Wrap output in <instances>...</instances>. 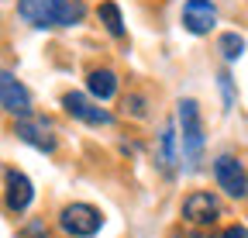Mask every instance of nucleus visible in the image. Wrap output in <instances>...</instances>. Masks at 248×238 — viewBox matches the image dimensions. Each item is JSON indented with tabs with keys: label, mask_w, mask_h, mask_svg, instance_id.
I'll return each mask as SVG.
<instances>
[{
	"label": "nucleus",
	"mask_w": 248,
	"mask_h": 238,
	"mask_svg": "<svg viewBox=\"0 0 248 238\" xmlns=\"http://www.w3.org/2000/svg\"><path fill=\"white\" fill-rule=\"evenodd\" d=\"M86 90H90L93 100H110L117 94V76L110 69H93L86 76Z\"/></svg>",
	"instance_id": "nucleus-11"
},
{
	"label": "nucleus",
	"mask_w": 248,
	"mask_h": 238,
	"mask_svg": "<svg viewBox=\"0 0 248 238\" xmlns=\"http://www.w3.org/2000/svg\"><path fill=\"white\" fill-rule=\"evenodd\" d=\"M4 193H7V211H14V214H21L24 207L31 204V197H35V190H31V180L24 173H17V169H4Z\"/></svg>",
	"instance_id": "nucleus-10"
},
{
	"label": "nucleus",
	"mask_w": 248,
	"mask_h": 238,
	"mask_svg": "<svg viewBox=\"0 0 248 238\" xmlns=\"http://www.w3.org/2000/svg\"><path fill=\"white\" fill-rule=\"evenodd\" d=\"M221 238H248V228H241V224H231V228H224V235Z\"/></svg>",
	"instance_id": "nucleus-16"
},
{
	"label": "nucleus",
	"mask_w": 248,
	"mask_h": 238,
	"mask_svg": "<svg viewBox=\"0 0 248 238\" xmlns=\"http://www.w3.org/2000/svg\"><path fill=\"white\" fill-rule=\"evenodd\" d=\"M179 131H183V156L193 169L200 166V156H203V125H200V107L197 100H179Z\"/></svg>",
	"instance_id": "nucleus-2"
},
{
	"label": "nucleus",
	"mask_w": 248,
	"mask_h": 238,
	"mask_svg": "<svg viewBox=\"0 0 248 238\" xmlns=\"http://www.w3.org/2000/svg\"><path fill=\"white\" fill-rule=\"evenodd\" d=\"M0 94H4V111L7 114H14V117H28L31 114V94L14 79L11 69H4V76H0Z\"/></svg>",
	"instance_id": "nucleus-9"
},
{
	"label": "nucleus",
	"mask_w": 248,
	"mask_h": 238,
	"mask_svg": "<svg viewBox=\"0 0 248 238\" xmlns=\"http://www.w3.org/2000/svg\"><path fill=\"white\" fill-rule=\"evenodd\" d=\"M221 52H224L228 63H238L241 52H245V38H241L238 32H224V35H221Z\"/></svg>",
	"instance_id": "nucleus-13"
},
{
	"label": "nucleus",
	"mask_w": 248,
	"mask_h": 238,
	"mask_svg": "<svg viewBox=\"0 0 248 238\" xmlns=\"http://www.w3.org/2000/svg\"><path fill=\"white\" fill-rule=\"evenodd\" d=\"M124 111H131L135 117H145V104H141V97H128V100H124Z\"/></svg>",
	"instance_id": "nucleus-15"
},
{
	"label": "nucleus",
	"mask_w": 248,
	"mask_h": 238,
	"mask_svg": "<svg viewBox=\"0 0 248 238\" xmlns=\"http://www.w3.org/2000/svg\"><path fill=\"white\" fill-rule=\"evenodd\" d=\"M214 176H217V183H221V190L228 197H245L248 193V176H245V166L234 159V156H217L214 162Z\"/></svg>",
	"instance_id": "nucleus-4"
},
{
	"label": "nucleus",
	"mask_w": 248,
	"mask_h": 238,
	"mask_svg": "<svg viewBox=\"0 0 248 238\" xmlns=\"http://www.w3.org/2000/svg\"><path fill=\"white\" fill-rule=\"evenodd\" d=\"M217 214H221V204H217V197H214V193L197 190V193H190V197L183 200V218L190 221V224H197V228L214 224V221H217Z\"/></svg>",
	"instance_id": "nucleus-5"
},
{
	"label": "nucleus",
	"mask_w": 248,
	"mask_h": 238,
	"mask_svg": "<svg viewBox=\"0 0 248 238\" xmlns=\"http://www.w3.org/2000/svg\"><path fill=\"white\" fill-rule=\"evenodd\" d=\"M97 17H100V24L107 28L114 38H121V35H124V17H121V7L114 4V0H104L100 11H97Z\"/></svg>",
	"instance_id": "nucleus-12"
},
{
	"label": "nucleus",
	"mask_w": 248,
	"mask_h": 238,
	"mask_svg": "<svg viewBox=\"0 0 248 238\" xmlns=\"http://www.w3.org/2000/svg\"><path fill=\"white\" fill-rule=\"evenodd\" d=\"M172 238H207V235L203 231H176Z\"/></svg>",
	"instance_id": "nucleus-17"
},
{
	"label": "nucleus",
	"mask_w": 248,
	"mask_h": 238,
	"mask_svg": "<svg viewBox=\"0 0 248 238\" xmlns=\"http://www.w3.org/2000/svg\"><path fill=\"white\" fill-rule=\"evenodd\" d=\"M83 14L86 7L79 0H17V17L35 28H73Z\"/></svg>",
	"instance_id": "nucleus-1"
},
{
	"label": "nucleus",
	"mask_w": 248,
	"mask_h": 238,
	"mask_svg": "<svg viewBox=\"0 0 248 238\" xmlns=\"http://www.w3.org/2000/svg\"><path fill=\"white\" fill-rule=\"evenodd\" d=\"M172 142H176V131H172V128H166V131H162V159H166L162 166H166V169H169V166H172V159H176Z\"/></svg>",
	"instance_id": "nucleus-14"
},
{
	"label": "nucleus",
	"mask_w": 248,
	"mask_h": 238,
	"mask_svg": "<svg viewBox=\"0 0 248 238\" xmlns=\"http://www.w3.org/2000/svg\"><path fill=\"white\" fill-rule=\"evenodd\" d=\"M62 107H66V114L79 117V121L93 125V128H100V125H110V121H114L110 111L97 107V104H93L90 97H83V94H66V97H62Z\"/></svg>",
	"instance_id": "nucleus-8"
},
{
	"label": "nucleus",
	"mask_w": 248,
	"mask_h": 238,
	"mask_svg": "<svg viewBox=\"0 0 248 238\" xmlns=\"http://www.w3.org/2000/svg\"><path fill=\"white\" fill-rule=\"evenodd\" d=\"M217 24V7L210 0H186L183 7V28L190 35H207L210 28Z\"/></svg>",
	"instance_id": "nucleus-7"
},
{
	"label": "nucleus",
	"mask_w": 248,
	"mask_h": 238,
	"mask_svg": "<svg viewBox=\"0 0 248 238\" xmlns=\"http://www.w3.org/2000/svg\"><path fill=\"white\" fill-rule=\"evenodd\" d=\"M14 135L24 142V145H35L38 152H52L55 148V135H52V128H48V121L45 117H21L17 121V128H14Z\"/></svg>",
	"instance_id": "nucleus-6"
},
{
	"label": "nucleus",
	"mask_w": 248,
	"mask_h": 238,
	"mask_svg": "<svg viewBox=\"0 0 248 238\" xmlns=\"http://www.w3.org/2000/svg\"><path fill=\"white\" fill-rule=\"evenodd\" d=\"M59 224L66 235L73 238H90V235H97L104 218L97 207H90V204H69V207H62V214H59Z\"/></svg>",
	"instance_id": "nucleus-3"
}]
</instances>
